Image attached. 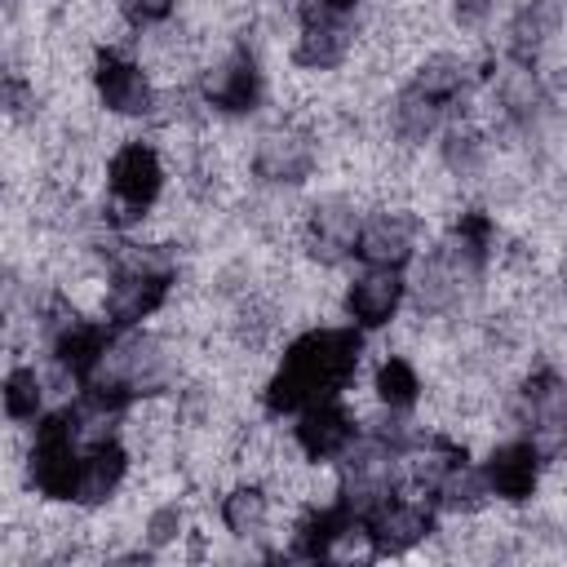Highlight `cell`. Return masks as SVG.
Returning a JSON list of instances; mask_svg holds the SVG:
<instances>
[{
	"mask_svg": "<svg viewBox=\"0 0 567 567\" xmlns=\"http://www.w3.org/2000/svg\"><path fill=\"white\" fill-rule=\"evenodd\" d=\"M416 248V217L408 213H372L359 221L354 257L368 270H403Z\"/></svg>",
	"mask_w": 567,
	"mask_h": 567,
	"instance_id": "obj_7",
	"label": "cell"
},
{
	"mask_svg": "<svg viewBox=\"0 0 567 567\" xmlns=\"http://www.w3.org/2000/svg\"><path fill=\"white\" fill-rule=\"evenodd\" d=\"M487 248H492V217L487 213H465L456 221V230L421 266V284H416L421 310L461 306V297L478 284V275L487 266Z\"/></svg>",
	"mask_w": 567,
	"mask_h": 567,
	"instance_id": "obj_2",
	"label": "cell"
},
{
	"mask_svg": "<svg viewBox=\"0 0 567 567\" xmlns=\"http://www.w3.org/2000/svg\"><path fill=\"white\" fill-rule=\"evenodd\" d=\"M354 235H359V213L346 204V199H323L315 204L310 213V226H306V248L310 257H319L323 266H337L354 252Z\"/></svg>",
	"mask_w": 567,
	"mask_h": 567,
	"instance_id": "obj_16",
	"label": "cell"
},
{
	"mask_svg": "<svg viewBox=\"0 0 567 567\" xmlns=\"http://www.w3.org/2000/svg\"><path fill=\"white\" fill-rule=\"evenodd\" d=\"M430 492H434V505H439V509H452V514H470V509H478V505L492 496L483 470H474L465 456L452 461V465H443V470L434 474Z\"/></svg>",
	"mask_w": 567,
	"mask_h": 567,
	"instance_id": "obj_20",
	"label": "cell"
},
{
	"mask_svg": "<svg viewBox=\"0 0 567 567\" xmlns=\"http://www.w3.org/2000/svg\"><path fill=\"white\" fill-rule=\"evenodd\" d=\"M523 421L527 439L540 447L545 461L563 452V377L554 368H540L523 385Z\"/></svg>",
	"mask_w": 567,
	"mask_h": 567,
	"instance_id": "obj_8",
	"label": "cell"
},
{
	"mask_svg": "<svg viewBox=\"0 0 567 567\" xmlns=\"http://www.w3.org/2000/svg\"><path fill=\"white\" fill-rule=\"evenodd\" d=\"M465 89H470V66L461 58H452V53L430 58L394 97V111H390L394 133L408 142H425L447 120V111L465 97Z\"/></svg>",
	"mask_w": 567,
	"mask_h": 567,
	"instance_id": "obj_3",
	"label": "cell"
},
{
	"mask_svg": "<svg viewBox=\"0 0 567 567\" xmlns=\"http://www.w3.org/2000/svg\"><path fill=\"white\" fill-rule=\"evenodd\" d=\"M93 84H97L102 106L115 111V115H142V111H151V80L142 75L137 62H128L120 53H102L97 58Z\"/></svg>",
	"mask_w": 567,
	"mask_h": 567,
	"instance_id": "obj_15",
	"label": "cell"
},
{
	"mask_svg": "<svg viewBox=\"0 0 567 567\" xmlns=\"http://www.w3.org/2000/svg\"><path fill=\"white\" fill-rule=\"evenodd\" d=\"M168 284H173L168 270H155V266H146V261L128 266V270L111 284V292H106L111 328H133V323H142L146 315H155V310L164 306V297H168Z\"/></svg>",
	"mask_w": 567,
	"mask_h": 567,
	"instance_id": "obj_10",
	"label": "cell"
},
{
	"mask_svg": "<svg viewBox=\"0 0 567 567\" xmlns=\"http://www.w3.org/2000/svg\"><path fill=\"white\" fill-rule=\"evenodd\" d=\"M354 439H359V430L337 399H323V403H310L297 412V443L310 461L346 456V447H354Z\"/></svg>",
	"mask_w": 567,
	"mask_h": 567,
	"instance_id": "obj_11",
	"label": "cell"
},
{
	"mask_svg": "<svg viewBox=\"0 0 567 567\" xmlns=\"http://www.w3.org/2000/svg\"><path fill=\"white\" fill-rule=\"evenodd\" d=\"M554 0H536L532 9H523L518 13V22L509 27V53H514V62L518 66H532V58L540 53V44L549 40V31H554Z\"/></svg>",
	"mask_w": 567,
	"mask_h": 567,
	"instance_id": "obj_22",
	"label": "cell"
},
{
	"mask_svg": "<svg viewBox=\"0 0 567 567\" xmlns=\"http://www.w3.org/2000/svg\"><path fill=\"white\" fill-rule=\"evenodd\" d=\"M173 523H177V509H164V514H155V523H151V540H155V545H164V540L173 536V532H168Z\"/></svg>",
	"mask_w": 567,
	"mask_h": 567,
	"instance_id": "obj_27",
	"label": "cell"
},
{
	"mask_svg": "<svg viewBox=\"0 0 567 567\" xmlns=\"http://www.w3.org/2000/svg\"><path fill=\"white\" fill-rule=\"evenodd\" d=\"M124 470H128L124 447H120L115 439H97L89 452H80V483H75V501H80V505H102V501L120 487Z\"/></svg>",
	"mask_w": 567,
	"mask_h": 567,
	"instance_id": "obj_19",
	"label": "cell"
},
{
	"mask_svg": "<svg viewBox=\"0 0 567 567\" xmlns=\"http://www.w3.org/2000/svg\"><path fill=\"white\" fill-rule=\"evenodd\" d=\"M478 155H483V142H478L474 133H447L443 159H447L456 173H474V168H478Z\"/></svg>",
	"mask_w": 567,
	"mask_h": 567,
	"instance_id": "obj_26",
	"label": "cell"
},
{
	"mask_svg": "<svg viewBox=\"0 0 567 567\" xmlns=\"http://www.w3.org/2000/svg\"><path fill=\"white\" fill-rule=\"evenodd\" d=\"M0 4H13V0H0Z\"/></svg>",
	"mask_w": 567,
	"mask_h": 567,
	"instance_id": "obj_28",
	"label": "cell"
},
{
	"mask_svg": "<svg viewBox=\"0 0 567 567\" xmlns=\"http://www.w3.org/2000/svg\"><path fill=\"white\" fill-rule=\"evenodd\" d=\"M359 350H363L359 328H315L297 337L266 385V408L284 416V412H301L310 403L337 399L359 368Z\"/></svg>",
	"mask_w": 567,
	"mask_h": 567,
	"instance_id": "obj_1",
	"label": "cell"
},
{
	"mask_svg": "<svg viewBox=\"0 0 567 567\" xmlns=\"http://www.w3.org/2000/svg\"><path fill=\"white\" fill-rule=\"evenodd\" d=\"M31 483L49 501H75L80 483V447H75V412H53L35 425L31 443Z\"/></svg>",
	"mask_w": 567,
	"mask_h": 567,
	"instance_id": "obj_4",
	"label": "cell"
},
{
	"mask_svg": "<svg viewBox=\"0 0 567 567\" xmlns=\"http://www.w3.org/2000/svg\"><path fill=\"white\" fill-rule=\"evenodd\" d=\"M111 346H115V328H111V323H89V319H66V328L53 337L58 363H62L80 385L102 372V359H106Z\"/></svg>",
	"mask_w": 567,
	"mask_h": 567,
	"instance_id": "obj_14",
	"label": "cell"
},
{
	"mask_svg": "<svg viewBox=\"0 0 567 567\" xmlns=\"http://www.w3.org/2000/svg\"><path fill=\"white\" fill-rule=\"evenodd\" d=\"M252 168L257 177L266 182H284V186H297L310 177L315 168V142L306 133H292V128H279V133H266L257 155H252Z\"/></svg>",
	"mask_w": 567,
	"mask_h": 567,
	"instance_id": "obj_17",
	"label": "cell"
},
{
	"mask_svg": "<svg viewBox=\"0 0 567 567\" xmlns=\"http://www.w3.org/2000/svg\"><path fill=\"white\" fill-rule=\"evenodd\" d=\"M434 527V514L425 505H412V501H399L394 492L381 496L372 509L359 514V532L372 540L377 554H403L412 549L421 536H430Z\"/></svg>",
	"mask_w": 567,
	"mask_h": 567,
	"instance_id": "obj_6",
	"label": "cell"
},
{
	"mask_svg": "<svg viewBox=\"0 0 567 567\" xmlns=\"http://www.w3.org/2000/svg\"><path fill=\"white\" fill-rule=\"evenodd\" d=\"M0 403L13 421H31L40 412V377L31 368H13L4 381H0Z\"/></svg>",
	"mask_w": 567,
	"mask_h": 567,
	"instance_id": "obj_24",
	"label": "cell"
},
{
	"mask_svg": "<svg viewBox=\"0 0 567 567\" xmlns=\"http://www.w3.org/2000/svg\"><path fill=\"white\" fill-rule=\"evenodd\" d=\"M221 518H226V527H230L235 536H252V532H261V523H266V496H261L257 487H239V492L226 496Z\"/></svg>",
	"mask_w": 567,
	"mask_h": 567,
	"instance_id": "obj_25",
	"label": "cell"
},
{
	"mask_svg": "<svg viewBox=\"0 0 567 567\" xmlns=\"http://www.w3.org/2000/svg\"><path fill=\"white\" fill-rule=\"evenodd\" d=\"M377 394H381V403H385L390 412H408V408L416 403V394H421L416 368H412L408 359H385V363L377 368Z\"/></svg>",
	"mask_w": 567,
	"mask_h": 567,
	"instance_id": "obj_23",
	"label": "cell"
},
{
	"mask_svg": "<svg viewBox=\"0 0 567 567\" xmlns=\"http://www.w3.org/2000/svg\"><path fill=\"white\" fill-rule=\"evenodd\" d=\"M106 182H111V195L128 208V213H142L155 204L159 186H164V168H159V155L146 146V142H128L111 155V168H106Z\"/></svg>",
	"mask_w": 567,
	"mask_h": 567,
	"instance_id": "obj_9",
	"label": "cell"
},
{
	"mask_svg": "<svg viewBox=\"0 0 567 567\" xmlns=\"http://www.w3.org/2000/svg\"><path fill=\"white\" fill-rule=\"evenodd\" d=\"M346 532H354V514L337 501V505H323V509H315V514H306L301 523H297V532H292V554L297 558H323V554H332V545L346 536Z\"/></svg>",
	"mask_w": 567,
	"mask_h": 567,
	"instance_id": "obj_21",
	"label": "cell"
},
{
	"mask_svg": "<svg viewBox=\"0 0 567 567\" xmlns=\"http://www.w3.org/2000/svg\"><path fill=\"white\" fill-rule=\"evenodd\" d=\"M204 97L226 111V115H244L261 102V71H257V58L248 49H235L217 71H208L204 80Z\"/></svg>",
	"mask_w": 567,
	"mask_h": 567,
	"instance_id": "obj_13",
	"label": "cell"
},
{
	"mask_svg": "<svg viewBox=\"0 0 567 567\" xmlns=\"http://www.w3.org/2000/svg\"><path fill=\"white\" fill-rule=\"evenodd\" d=\"M540 470H545V456L532 439H518V443H501L487 465H483V478H487V492L501 496V501H527L540 483Z\"/></svg>",
	"mask_w": 567,
	"mask_h": 567,
	"instance_id": "obj_12",
	"label": "cell"
},
{
	"mask_svg": "<svg viewBox=\"0 0 567 567\" xmlns=\"http://www.w3.org/2000/svg\"><path fill=\"white\" fill-rule=\"evenodd\" d=\"M359 0H301V35L292 58L310 71H332L354 40Z\"/></svg>",
	"mask_w": 567,
	"mask_h": 567,
	"instance_id": "obj_5",
	"label": "cell"
},
{
	"mask_svg": "<svg viewBox=\"0 0 567 567\" xmlns=\"http://www.w3.org/2000/svg\"><path fill=\"white\" fill-rule=\"evenodd\" d=\"M403 301V284H399V270H368L363 279L350 284L346 292V310L359 328H381L394 319Z\"/></svg>",
	"mask_w": 567,
	"mask_h": 567,
	"instance_id": "obj_18",
	"label": "cell"
}]
</instances>
